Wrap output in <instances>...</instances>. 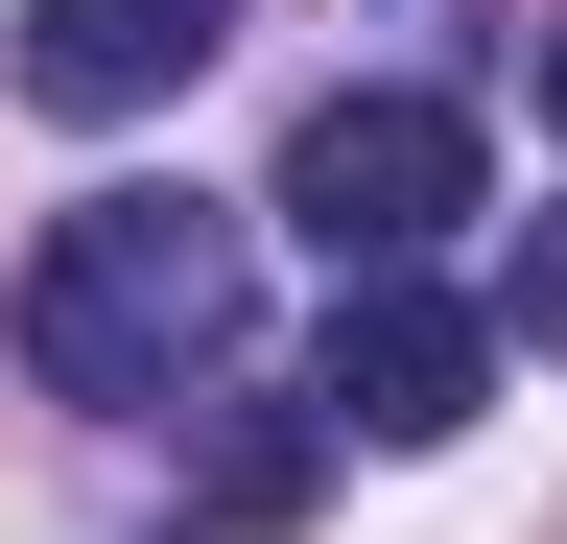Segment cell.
<instances>
[{"mask_svg": "<svg viewBox=\"0 0 567 544\" xmlns=\"http://www.w3.org/2000/svg\"><path fill=\"white\" fill-rule=\"evenodd\" d=\"M237 308H260V237L213 189H71L48 260H24V379L95 402V427H142V402H189L237 356Z\"/></svg>", "mask_w": 567, "mask_h": 544, "instance_id": "6da1fadb", "label": "cell"}, {"mask_svg": "<svg viewBox=\"0 0 567 544\" xmlns=\"http://www.w3.org/2000/svg\"><path fill=\"white\" fill-rule=\"evenodd\" d=\"M544 143H567V24H544Z\"/></svg>", "mask_w": 567, "mask_h": 544, "instance_id": "52a82bcc", "label": "cell"}, {"mask_svg": "<svg viewBox=\"0 0 567 544\" xmlns=\"http://www.w3.org/2000/svg\"><path fill=\"white\" fill-rule=\"evenodd\" d=\"M308 473H331V427H308V402H284V427H237V450L189 473V521H284V497H308Z\"/></svg>", "mask_w": 567, "mask_h": 544, "instance_id": "5b68a950", "label": "cell"}, {"mask_svg": "<svg viewBox=\"0 0 567 544\" xmlns=\"http://www.w3.org/2000/svg\"><path fill=\"white\" fill-rule=\"evenodd\" d=\"M237 48V0H24V95L48 119H142Z\"/></svg>", "mask_w": 567, "mask_h": 544, "instance_id": "277c9868", "label": "cell"}, {"mask_svg": "<svg viewBox=\"0 0 567 544\" xmlns=\"http://www.w3.org/2000/svg\"><path fill=\"white\" fill-rule=\"evenodd\" d=\"M473 331H496V356H567V214H520V260H496Z\"/></svg>", "mask_w": 567, "mask_h": 544, "instance_id": "8992f818", "label": "cell"}, {"mask_svg": "<svg viewBox=\"0 0 567 544\" xmlns=\"http://www.w3.org/2000/svg\"><path fill=\"white\" fill-rule=\"evenodd\" d=\"M473 402H496V331H473L450 285H354L331 356H308V427H331V450H450Z\"/></svg>", "mask_w": 567, "mask_h": 544, "instance_id": "3957f363", "label": "cell"}, {"mask_svg": "<svg viewBox=\"0 0 567 544\" xmlns=\"http://www.w3.org/2000/svg\"><path fill=\"white\" fill-rule=\"evenodd\" d=\"M473 189H496V166H473V119H450V95H308V143H284L260 214L308 237L331 285H425V237H450Z\"/></svg>", "mask_w": 567, "mask_h": 544, "instance_id": "7a4b0ae2", "label": "cell"}]
</instances>
